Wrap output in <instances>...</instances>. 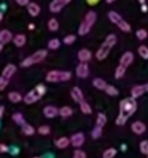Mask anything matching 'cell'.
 <instances>
[{
    "instance_id": "cell-1",
    "label": "cell",
    "mask_w": 148,
    "mask_h": 158,
    "mask_svg": "<svg viewBox=\"0 0 148 158\" xmlns=\"http://www.w3.org/2000/svg\"><path fill=\"white\" fill-rule=\"evenodd\" d=\"M137 110V103L136 100L133 98H126L120 101L119 104V110L120 114L118 115L116 119V123L118 126H123L128 121V119L136 112Z\"/></svg>"
},
{
    "instance_id": "cell-2",
    "label": "cell",
    "mask_w": 148,
    "mask_h": 158,
    "mask_svg": "<svg viewBox=\"0 0 148 158\" xmlns=\"http://www.w3.org/2000/svg\"><path fill=\"white\" fill-rule=\"evenodd\" d=\"M116 44H117V37H116V35L110 34V35L107 36L105 41L103 42L102 46L98 48L97 52H96V54H95L96 59H97L98 61H103V60L106 59V57L108 56L110 50L113 48V46H115Z\"/></svg>"
},
{
    "instance_id": "cell-3",
    "label": "cell",
    "mask_w": 148,
    "mask_h": 158,
    "mask_svg": "<svg viewBox=\"0 0 148 158\" xmlns=\"http://www.w3.org/2000/svg\"><path fill=\"white\" fill-rule=\"evenodd\" d=\"M96 22V13L94 11H89L84 15V19L81 22L80 26L78 29V34L80 36H84L91 31V28L93 27V25Z\"/></svg>"
},
{
    "instance_id": "cell-4",
    "label": "cell",
    "mask_w": 148,
    "mask_h": 158,
    "mask_svg": "<svg viewBox=\"0 0 148 158\" xmlns=\"http://www.w3.org/2000/svg\"><path fill=\"white\" fill-rule=\"evenodd\" d=\"M46 92H47V88L43 85L40 84V85H38V86H36V88L34 89V90L29 91L24 97L23 101L26 104H28V105H31V104H34L37 101H39V100L46 94Z\"/></svg>"
},
{
    "instance_id": "cell-5",
    "label": "cell",
    "mask_w": 148,
    "mask_h": 158,
    "mask_svg": "<svg viewBox=\"0 0 148 158\" xmlns=\"http://www.w3.org/2000/svg\"><path fill=\"white\" fill-rule=\"evenodd\" d=\"M48 55V52L47 50H38L36 51L34 54L27 56L26 59L23 60V62L21 63V66L22 67H29L31 65H35V64H38L40 62H42Z\"/></svg>"
},
{
    "instance_id": "cell-6",
    "label": "cell",
    "mask_w": 148,
    "mask_h": 158,
    "mask_svg": "<svg viewBox=\"0 0 148 158\" xmlns=\"http://www.w3.org/2000/svg\"><path fill=\"white\" fill-rule=\"evenodd\" d=\"M70 78H72V73L64 70H50L46 76L47 81L49 82L68 81Z\"/></svg>"
},
{
    "instance_id": "cell-7",
    "label": "cell",
    "mask_w": 148,
    "mask_h": 158,
    "mask_svg": "<svg viewBox=\"0 0 148 158\" xmlns=\"http://www.w3.org/2000/svg\"><path fill=\"white\" fill-rule=\"evenodd\" d=\"M108 19L111 23H113L115 25H117L120 28V31H124V33H129L131 31V25L129 24L126 21L123 20L121 15L118 12L115 11H109L108 12Z\"/></svg>"
},
{
    "instance_id": "cell-8",
    "label": "cell",
    "mask_w": 148,
    "mask_h": 158,
    "mask_svg": "<svg viewBox=\"0 0 148 158\" xmlns=\"http://www.w3.org/2000/svg\"><path fill=\"white\" fill-rule=\"evenodd\" d=\"M72 0H52L49 6L50 11L52 13H59L65 6H67Z\"/></svg>"
},
{
    "instance_id": "cell-9",
    "label": "cell",
    "mask_w": 148,
    "mask_h": 158,
    "mask_svg": "<svg viewBox=\"0 0 148 158\" xmlns=\"http://www.w3.org/2000/svg\"><path fill=\"white\" fill-rule=\"evenodd\" d=\"M89 74H90V70L88 64L84 63V62H81L76 68V75L79 78H87L89 76Z\"/></svg>"
},
{
    "instance_id": "cell-10",
    "label": "cell",
    "mask_w": 148,
    "mask_h": 158,
    "mask_svg": "<svg viewBox=\"0 0 148 158\" xmlns=\"http://www.w3.org/2000/svg\"><path fill=\"white\" fill-rule=\"evenodd\" d=\"M133 61H134V55H133L132 52H130V51H126L125 53H123L122 54V56L120 57V65L124 66L125 68H128L129 66L131 65V64L133 63Z\"/></svg>"
},
{
    "instance_id": "cell-11",
    "label": "cell",
    "mask_w": 148,
    "mask_h": 158,
    "mask_svg": "<svg viewBox=\"0 0 148 158\" xmlns=\"http://www.w3.org/2000/svg\"><path fill=\"white\" fill-rule=\"evenodd\" d=\"M84 135H83V133H81V132H78V133H75L72 135V138H70V143H72V145L74 147H80L83 145V143H84Z\"/></svg>"
},
{
    "instance_id": "cell-12",
    "label": "cell",
    "mask_w": 148,
    "mask_h": 158,
    "mask_svg": "<svg viewBox=\"0 0 148 158\" xmlns=\"http://www.w3.org/2000/svg\"><path fill=\"white\" fill-rule=\"evenodd\" d=\"M15 72H16V66L13 65V64H8V65L3 68L1 76H2L3 78L8 79V80H10V79H11V77L15 74Z\"/></svg>"
},
{
    "instance_id": "cell-13",
    "label": "cell",
    "mask_w": 148,
    "mask_h": 158,
    "mask_svg": "<svg viewBox=\"0 0 148 158\" xmlns=\"http://www.w3.org/2000/svg\"><path fill=\"white\" fill-rule=\"evenodd\" d=\"M131 129L135 134L141 135L146 131V125L144 123H142V121H134L132 123V126H131Z\"/></svg>"
},
{
    "instance_id": "cell-14",
    "label": "cell",
    "mask_w": 148,
    "mask_h": 158,
    "mask_svg": "<svg viewBox=\"0 0 148 158\" xmlns=\"http://www.w3.org/2000/svg\"><path fill=\"white\" fill-rule=\"evenodd\" d=\"M12 38H13V35H12V33L10 31H8V29L0 31V44H9L12 40Z\"/></svg>"
},
{
    "instance_id": "cell-15",
    "label": "cell",
    "mask_w": 148,
    "mask_h": 158,
    "mask_svg": "<svg viewBox=\"0 0 148 158\" xmlns=\"http://www.w3.org/2000/svg\"><path fill=\"white\" fill-rule=\"evenodd\" d=\"M43 114L47 118H54L59 115V110L53 105H48L43 108Z\"/></svg>"
},
{
    "instance_id": "cell-16",
    "label": "cell",
    "mask_w": 148,
    "mask_h": 158,
    "mask_svg": "<svg viewBox=\"0 0 148 158\" xmlns=\"http://www.w3.org/2000/svg\"><path fill=\"white\" fill-rule=\"evenodd\" d=\"M70 95H72V100H74L75 102H77V103H80V102L83 101V93L82 91H81L80 88H78V87H74L72 90V92H70Z\"/></svg>"
},
{
    "instance_id": "cell-17",
    "label": "cell",
    "mask_w": 148,
    "mask_h": 158,
    "mask_svg": "<svg viewBox=\"0 0 148 158\" xmlns=\"http://www.w3.org/2000/svg\"><path fill=\"white\" fill-rule=\"evenodd\" d=\"M144 92H145V87H144L143 85L135 86V87H133L132 90H131V98L136 100L137 98L142 97V95L144 94Z\"/></svg>"
},
{
    "instance_id": "cell-18",
    "label": "cell",
    "mask_w": 148,
    "mask_h": 158,
    "mask_svg": "<svg viewBox=\"0 0 148 158\" xmlns=\"http://www.w3.org/2000/svg\"><path fill=\"white\" fill-rule=\"evenodd\" d=\"M78 59L80 60L81 62L87 63L88 61H90V60L92 59L91 51L88 50V49H81V50L78 52Z\"/></svg>"
},
{
    "instance_id": "cell-19",
    "label": "cell",
    "mask_w": 148,
    "mask_h": 158,
    "mask_svg": "<svg viewBox=\"0 0 148 158\" xmlns=\"http://www.w3.org/2000/svg\"><path fill=\"white\" fill-rule=\"evenodd\" d=\"M70 144V139L66 138V136H62V138L57 139L56 142H55V145H56L57 148L60 149H64Z\"/></svg>"
},
{
    "instance_id": "cell-20",
    "label": "cell",
    "mask_w": 148,
    "mask_h": 158,
    "mask_svg": "<svg viewBox=\"0 0 148 158\" xmlns=\"http://www.w3.org/2000/svg\"><path fill=\"white\" fill-rule=\"evenodd\" d=\"M27 10H28V13L31 16H37L40 13V7L36 2H31L27 6Z\"/></svg>"
},
{
    "instance_id": "cell-21",
    "label": "cell",
    "mask_w": 148,
    "mask_h": 158,
    "mask_svg": "<svg viewBox=\"0 0 148 158\" xmlns=\"http://www.w3.org/2000/svg\"><path fill=\"white\" fill-rule=\"evenodd\" d=\"M13 42L16 47L21 48V47H23L26 44V36L23 35V34H18V35H16L15 37L13 38Z\"/></svg>"
},
{
    "instance_id": "cell-22",
    "label": "cell",
    "mask_w": 148,
    "mask_h": 158,
    "mask_svg": "<svg viewBox=\"0 0 148 158\" xmlns=\"http://www.w3.org/2000/svg\"><path fill=\"white\" fill-rule=\"evenodd\" d=\"M8 98L12 103H18L23 100V97L21 95V93L16 92V91H11L8 93Z\"/></svg>"
},
{
    "instance_id": "cell-23",
    "label": "cell",
    "mask_w": 148,
    "mask_h": 158,
    "mask_svg": "<svg viewBox=\"0 0 148 158\" xmlns=\"http://www.w3.org/2000/svg\"><path fill=\"white\" fill-rule=\"evenodd\" d=\"M92 84H93L94 88L98 89V90H105V89H106V87H107L106 81H105L104 79H102V78H95Z\"/></svg>"
},
{
    "instance_id": "cell-24",
    "label": "cell",
    "mask_w": 148,
    "mask_h": 158,
    "mask_svg": "<svg viewBox=\"0 0 148 158\" xmlns=\"http://www.w3.org/2000/svg\"><path fill=\"white\" fill-rule=\"evenodd\" d=\"M72 110L69 107V106H63L62 108L59 110V115L64 118H67V117H70L72 115Z\"/></svg>"
},
{
    "instance_id": "cell-25",
    "label": "cell",
    "mask_w": 148,
    "mask_h": 158,
    "mask_svg": "<svg viewBox=\"0 0 148 158\" xmlns=\"http://www.w3.org/2000/svg\"><path fill=\"white\" fill-rule=\"evenodd\" d=\"M79 105H80V110L84 115L92 114V108H91V106H90V104L88 103V102H85L84 100H83L82 102H80V103H79Z\"/></svg>"
},
{
    "instance_id": "cell-26",
    "label": "cell",
    "mask_w": 148,
    "mask_h": 158,
    "mask_svg": "<svg viewBox=\"0 0 148 158\" xmlns=\"http://www.w3.org/2000/svg\"><path fill=\"white\" fill-rule=\"evenodd\" d=\"M107 123V117L105 116L103 113H100V114L97 115V117H96V125L95 126H98V127L103 128L105 125H106Z\"/></svg>"
},
{
    "instance_id": "cell-27",
    "label": "cell",
    "mask_w": 148,
    "mask_h": 158,
    "mask_svg": "<svg viewBox=\"0 0 148 158\" xmlns=\"http://www.w3.org/2000/svg\"><path fill=\"white\" fill-rule=\"evenodd\" d=\"M22 131L25 135H33V134L35 133V128H34L33 126L28 125V123H24V125L22 126Z\"/></svg>"
},
{
    "instance_id": "cell-28",
    "label": "cell",
    "mask_w": 148,
    "mask_h": 158,
    "mask_svg": "<svg viewBox=\"0 0 148 158\" xmlns=\"http://www.w3.org/2000/svg\"><path fill=\"white\" fill-rule=\"evenodd\" d=\"M125 70H126V68L124 67V66H122V65H118L117 66V68H116V70H115V78L116 79H120V78H122V77L124 76V74H125Z\"/></svg>"
},
{
    "instance_id": "cell-29",
    "label": "cell",
    "mask_w": 148,
    "mask_h": 158,
    "mask_svg": "<svg viewBox=\"0 0 148 158\" xmlns=\"http://www.w3.org/2000/svg\"><path fill=\"white\" fill-rule=\"evenodd\" d=\"M105 91H106L107 94L110 95V97H117V95L119 94V91H118V89L116 88V87L111 86V85H107Z\"/></svg>"
},
{
    "instance_id": "cell-30",
    "label": "cell",
    "mask_w": 148,
    "mask_h": 158,
    "mask_svg": "<svg viewBox=\"0 0 148 158\" xmlns=\"http://www.w3.org/2000/svg\"><path fill=\"white\" fill-rule=\"evenodd\" d=\"M59 26H60L59 22H57V20L54 18L51 19V20L48 22V27L51 31H56L57 29H59Z\"/></svg>"
},
{
    "instance_id": "cell-31",
    "label": "cell",
    "mask_w": 148,
    "mask_h": 158,
    "mask_svg": "<svg viewBox=\"0 0 148 158\" xmlns=\"http://www.w3.org/2000/svg\"><path fill=\"white\" fill-rule=\"evenodd\" d=\"M60 46H61V42H60V40L57 38H53L48 42V47L51 50H56V49L60 48Z\"/></svg>"
},
{
    "instance_id": "cell-32",
    "label": "cell",
    "mask_w": 148,
    "mask_h": 158,
    "mask_svg": "<svg viewBox=\"0 0 148 158\" xmlns=\"http://www.w3.org/2000/svg\"><path fill=\"white\" fill-rule=\"evenodd\" d=\"M116 155H117V149L110 147V148L106 149V151L103 153V158H113Z\"/></svg>"
},
{
    "instance_id": "cell-33",
    "label": "cell",
    "mask_w": 148,
    "mask_h": 158,
    "mask_svg": "<svg viewBox=\"0 0 148 158\" xmlns=\"http://www.w3.org/2000/svg\"><path fill=\"white\" fill-rule=\"evenodd\" d=\"M12 119H13V120L15 121L18 125L23 126L25 123V119H24V117H23V115L21 114V113H15V114H13Z\"/></svg>"
},
{
    "instance_id": "cell-34",
    "label": "cell",
    "mask_w": 148,
    "mask_h": 158,
    "mask_svg": "<svg viewBox=\"0 0 148 158\" xmlns=\"http://www.w3.org/2000/svg\"><path fill=\"white\" fill-rule=\"evenodd\" d=\"M137 52H138L139 56L143 57L144 60H148V48L146 46H141L137 49Z\"/></svg>"
},
{
    "instance_id": "cell-35",
    "label": "cell",
    "mask_w": 148,
    "mask_h": 158,
    "mask_svg": "<svg viewBox=\"0 0 148 158\" xmlns=\"http://www.w3.org/2000/svg\"><path fill=\"white\" fill-rule=\"evenodd\" d=\"M102 133H103V128L98 127V126H95V127L93 128V130H92L91 135L93 139H98V138H101Z\"/></svg>"
},
{
    "instance_id": "cell-36",
    "label": "cell",
    "mask_w": 148,
    "mask_h": 158,
    "mask_svg": "<svg viewBox=\"0 0 148 158\" xmlns=\"http://www.w3.org/2000/svg\"><path fill=\"white\" fill-rule=\"evenodd\" d=\"M139 151H141L142 154L148 156V141L147 140H144L139 143Z\"/></svg>"
},
{
    "instance_id": "cell-37",
    "label": "cell",
    "mask_w": 148,
    "mask_h": 158,
    "mask_svg": "<svg viewBox=\"0 0 148 158\" xmlns=\"http://www.w3.org/2000/svg\"><path fill=\"white\" fill-rule=\"evenodd\" d=\"M135 35H136L137 39L145 40L146 38H147V36H148V33H147V31H146V29H138V31L135 33Z\"/></svg>"
},
{
    "instance_id": "cell-38",
    "label": "cell",
    "mask_w": 148,
    "mask_h": 158,
    "mask_svg": "<svg viewBox=\"0 0 148 158\" xmlns=\"http://www.w3.org/2000/svg\"><path fill=\"white\" fill-rule=\"evenodd\" d=\"M64 44H67V46H70V44H72L75 41H76V36L75 35H67L65 38H64Z\"/></svg>"
},
{
    "instance_id": "cell-39",
    "label": "cell",
    "mask_w": 148,
    "mask_h": 158,
    "mask_svg": "<svg viewBox=\"0 0 148 158\" xmlns=\"http://www.w3.org/2000/svg\"><path fill=\"white\" fill-rule=\"evenodd\" d=\"M50 131H51V129H50V127L49 126H40L39 128H38V132H39L41 135H47V134H49L50 133Z\"/></svg>"
},
{
    "instance_id": "cell-40",
    "label": "cell",
    "mask_w": 148,
    "mask_h": 158,
    "mask_svg": "<svg viewBox=\"0 0 148 158\" xmlns=\"http://www.w3.org/2000/svg\"><path fill=\"white\" fill-rule=\"evenodd\" d=\"M9 81H10V80H8V79L3 78L2 76L0 77V91L5 90L6 87H7L8 85H9Z\"/></svg>"
},
{
    "instance_id": "cell-41",
    "label": "cell",
    "mask_w": 148,
    "mask_h": 158,
    "mask_svg": "<svg viewBox=\"0 0 148 158\" xmlns=\"http://www.w3.org/2000/svg\"><path fill=\"white\" fill-rule=\"evenodd\" d=\"M74 158H87V154L81 149H76L74 152Z\"/></svg>"
},
{
    "instance_id": "cell-42",
    "label": "cell",
    "mask_w": 148,
    "mask_h": 158,
    "mask_svg": "<svg viewBox=\"0 0 148 158\" xmlns=\"http://www.w3.org/2000/svg\"><path fill=\"white\" fill-rule=\"evenodd\" d=\"M16 3H18V6H22V7H24V6H28L29 3V0H15Z\"/></svg>"
},
{
    "instance_id": "cell-43",
    "label": "cell",
    "mask_w": 148,
    "mask_h": 158,
    "mask_svg": "<svg viewBox=\"0 0 148 158\" xmlns=\"http://www.w3.org/2000/svg\"><path fill=\"white\" fill-rule=\"evenodd\" d=\"M7 152H9V147L6 144L0 143V153H7Z\"/></svg>"
},
{
    "instance_id": "cell-44",
    "label": "cell",
    "mask_w": 148,
    "mask_h": 158,
    "mask_svg": "<svg viewBox=\"0 0 148 158\" xmlns=\"http://www.w3.org/2000/svg\"><path fill=\"white\" fill-rule=\"evenodd\" d=\"M87 2L89 6H95L100 2V0H87Z\"/></svg>"
},
{
    "instance_id": "cell-45",
    "label": "cell",
    "mask_w": 148,
    "mask_h": 158,
    "mask_svg": "<svg viewBox=\"0 0 148 158\" xmlns=\"http://www.w3.org/2000/svg\"><path fill=\"white\" fill-rule=\"evenodd\" d=\"M147 9H148L147 5H146V3H143V5H142V11L145 13V12H147Z\"/></svg>"
},
{
    "instance_id": "cell-46",
    "label": "cell",
    "mask_w": 148,
    "mask_h": 158,
    "mask_svg": "<svg viewBox=\"0 0 148 158\" xmlns=\"http://www.w3.org/2000/svg\"><path fill=\"white\" fill-rule=\"evenodd\" d=\"M3 112H5V106H0V118L2 117Z\"/></svg>"
},
{
    "instance_id": "cell-47",
    "label": "cell",
    "mask_w": 148,
    "mask_h": 158,
    "mask_svg": "<svg viewBox=\"0 0 148 158\" xmlns=\"http://www.w3.org/2000/svg\"><path fill=\"white\" fill-rule=\"evenodd\" d=\"M28 28L31 29V31H33V29L35 28V25H34V24H29L28 25Z\"/></svg>"
},
{
    "instance_id": "cell-48",
    "label": "cell",
    "mask_w": 148,
    "mask_h": 158,
    "mask_svg": "<svg viewBox=\"0 0 148 158\" xmlns=\"http://www.w3.org/2000/svg\"><path fill=\"white\" fill-rule=\"evenodd\" d=\"M144 87H145V91H146V92H148V82L146 85H144Z\"/></svg>"
},
{
    "instance_id": "cell-49",
    "label": "cell",
    "mask_w": 148,
    "mask_h": 158,
    "mask_svg": "<svg viewBox=\"0 0 148 158\" xmlns=\"http://www.w3.org/2000/svg\"><path fill=\"white\" fill-rule=\"evenodd\" d=\"M2 19H3V14H2V12H0V23H1Z\"/></svg>"
},
{
    "instance_id": "cell-50",
    "label": "cell",
    "mask_w": 148,
    "mask_h": 158,
    "mask_svg": "<svg viewBox=\"0 0 148 158\" xmlns=\"http://www.w3.org/2000/svg\"><path fill=\"white\" fill-rule=\"evenodd\" d=\"M113 1H116V0H106V2H107V3H113Z\"/></svg>"
},
{
    "instance_id": "cell-51",
    "label": "cell",
    "mask_w": 148,
    "mask_h": 158,
    "mask_svg": "<svg viewBox=\"0 0 148 158\" xmlns=\"http://www.w3.org/2000/svg\"><path fill=\"white\" fill-rule=\"evenodd\" d=\"M146 0H138V2L141 3V5H143V3H145Z\"/></svg>"
},
{
    "instance_id": "cell-52",
    "label": "cell",
    "mask_w": 148,
    "mask_h": 158,
    "mask_svg": "<svg viewBox=\"0 0 148 158\" xmlns=\"http://www.w3.org/2000/svg\"><path fill=\"white\" fill-rule=\"evenodd\" d=\"M2 49H3V44H0V52L2 51Z\"/></svg>"
},
{
    "instance_id": "cell-53",
    "label": "cell",
    "mask_w": 148,
    "mask_h": 158,
    "mask_svg": "<svg viewBox=\"0 0 148 158\" xmlns=\"http://www.w3.org/2000/svg\"><path fill=\"white\" fill-rule=\"evenodd\" d=\"M121 147H122V151H123V149H125V145H121Z\"/></svg>"
},
{
    "instance_id": "cell-54",
    "label": "cell",
    "mask_w": 148,
    "mask_h": 158,
    "mask_svg": "<svg viewBox=\"0 0 148 158\" xmlns=\"http://www.w3.org/2000/svg\"><path fill=\"white\" fill-rule=\"evenodd\" d=\"M34 158H40V157H34Z\"/></svg>"
},
{
    "instance_id": "cell-55",
    "label": "cell",
    "mask_w": 148,
    "mask_h": 158,
    "mask_svg": "<svg viewBox=\"0 0 148 158\" xmlns=\"http://www.w3.org/2000/svg\"><path fill=\"white\" fill-rule=\"evenodd\" d=\"M147 158H148V156H147Z\"/></svg>"
}]
</instances>
